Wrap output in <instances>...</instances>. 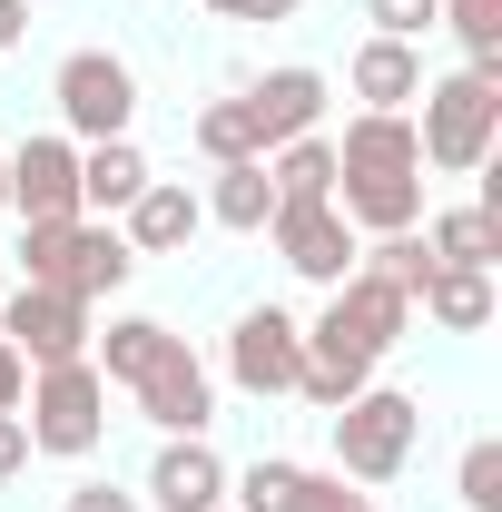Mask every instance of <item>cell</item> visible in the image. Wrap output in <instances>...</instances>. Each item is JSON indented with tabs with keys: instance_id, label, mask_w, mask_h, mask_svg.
I'll return each instance as SVG.
<instances>
[{
	"instance_id": "6da1fadb",
	"label": "cell",
	"mask_w": 502,
	"mask_h": 512,
	"mask_svg": "<svg viewBox=\"0 0 502 512\" xmlns=\"http://www.w3.org/2000/svg\"><path fill=\"white\" fill-rule=\"evenodd\" d=\"M424 119H414V148H424V168L443 178H473V168H493V138H502V79L483 69H453V79H424V99H414Z\"/></svg>"
},
{
	"instance_id": "7a4b0ae2",
	"label": "cell",
	"mask_w": 502,
	"mask_h": 512,
	"mask_svg": "<svg viewBox=\"0 0 502 512\" xmlns=\"http://www.w3.org/2000/svg\"><path fill=\"white\" fill-rule=\"evenodd\" d=\"M20 266H30V286H60L79 306H99V296H119L128 276H138V256L109 217H40L30 237H20Z\"/></svg>"
},
{
	"instance_id": "3957f363",
	"label": "cell",
	"mask_w": 502,
	"mask_h": 512,
	"mask_svg": "<svg viewBox=\"0 0 502 512\" xmlns=\"http://www.w3.org/2000/svg\"><path fill=\"white\" fill-rule=\"evenodd\" d=\"M30 414V453H50V463H79V453L109 444V375L79 355V365H40L30 375V394H20Z\"/></svg>"
},
{
	"instance_id": "277c9868",
	"label": "cell",
	"mask_w": 502,
	"mask_h": 512,
	"mask_svg": "<svg viewBox=\"0 0 502 512\" xmlns=\"http://www.w3.org/2000/svg\"><path fill=\"white\" fill-rule=\"evenodd\" d=\"M325 424H335V473L375 493V483H394V473L414 463L424 404H414V394H394V384H365V394H355V404H335Z\"/></svg>"
},
{
	"instance_id": "5b68a950",
	"label": "cell",
	"mask_w": 502,
	"mask_h": 512,
	"mask_svg": "<svg viewBox=\"0 0 502 512\" xmlns=\"http://www.w3.org/2000/svg\"><path fill=\"white\" fill-rule=\"evenodd\" d=\"M50 99H60V138H128V119H138V69L119 60V50H69L60 69H50Z\"/></svg>"
},
{
	"instance_id": "8992f818",
	"label": "cell",
	"mask_w": 502,
	"mask_h": 512,
	"mask_svg": "<svg viewBox=\"0 0 502 512\" xmlns=\"http://www.w3.org/2000/svg\"><path fill=\"white\" fill-rule=\"evenodd\" d=\"M0 335H10V355L40 375V365H79L99 325H89V306L60 296V286H10V296H0Z\"/></svg>"
},
{
	"instance_id": "52a82bcc",
	"label": "cell",
	"mask_w": 502,
	"mask_h": 512,
	"mask_svg": "<svg viewBox=\"0 0 502 512\" xmlns=\"http://www.w3.org/2000/svg\"><path fill=\"white\" fill-rule=\"evenodd\" d=\"M296 375H306V325L286 316V306H247V316L227 325V384L237 394H296Z\"/></svg>"
},
{
	"instance_id": "ba28073f",
	"label": "cell",
	"mask_w": 502,
	"mask_h": 512,
	"mask_svg": "<svg viewBox=\"0 0 502 512\" xmlns=\"http://www.w3.org/2000/svg\"><path fill=\"white\" fill-rule=\"evenodd\" d=\"M0 158H10V217H20V227L79 217V138L40 128V138H20V148H0Z\"/></svg>"
},
{
	"instance_id": "9c48e42d",
	"label": "cell",
	"mask_w": 502,
	"mask_h": 512,
	"mask_svg": "<svg viewBox=\"0 0 502 512\" xmlns=\"http://www.w3.org/2000/svg\"><path fill=\"white\" fill-rule=\"evenodd\" d=\"M266 237H276V256H286V266H296L306 286H345V276H355V247H365V237H355V227L335 217V197L276 207V217H266Z\"/></svg>"
},
{
	"instance_id": "30bf717a",
	"label": "cell",
	"mask_w": 502,
	"mask_h": 512,
	"mask_svg": "<svg viewBox=\"0 0 502 512\" xmlns=\"http://www.w3.org/2000/svg\"><path fill=\"white\" fill-rule=\"evenodd\" d=\"M128 394H138V414H148L158 434H207V424H217V375L188 355V335H178L148 375L128 384Z\"/></svg>"
},
{
	"instance_id": "8fae6325",
	"label": "cell",
	"mask_w": 502,
	"mask_h": 512,
	"mask_svg": "<svg viewBox=\"0 0 502 512\" xmlns=\"http://www.w3.org/2000/svg\"><path fill=\"white\" fill-rule=\"evenodd\" d=\"M148 512H217L227 503V453L207 434H158V463H148Z\"/></svg>"
},
{
	"instance_id": "7c38bea8",
	"label": "cell",
	"mask_w": 502,
	"mask_h": 512,
	"mask_svg": "<svg viewBox=\"0 0 502 512\" xmlns=\"http://www.w3.org/2000/svg\"><path fill=\"white\" fill-rule=\"evenodd\" d=\"M335 178H424L414 109H355L345 138H335Z\"/></svg>"
},
{
	"instance_id": "4fadbf2b",
	"label": "cell",
	"mask_w": 502,
	"mask_h": 512,
	"mask_svg": "<svg viewBox=\"0 0 502 512\" xmlns=\"http://www.w3.org/2000/svg\"><path fill=\"white\" fill-rule=\"evenodd\" d=\"M207 227V207H197V188H178V178H148V188L128 197V256H178Z\"/></svg>"
},
{
	"instance_id": "5bb4252c",
	"label": "cell",
	"mask_w": 502,
	"mask_h": 512,
	"mask_svg": "<svg viewBox=\"0 0 502 512\" xmlns=\"http://www.w3.org/2000/svg\"><path fill=\"white\" fill-rule=\"evenodd\" d=\"M345 89L365 99V109H414L424 99V50L414 40H355V60H345Z\"/></svg>"
},
{
	"instance_id": "9a60e30c",
	"label": "cell",
	"mask_w": 502,
	"mask_h": 512,
	"mask_svg": "<svg viewBox=\"0 0 502 512\" xmlns=\"http://www.w3.org/2000/svg\"><path fill=\"white\" fill-rule=\"evenodd\" d=\"M247 109H256V138H266V148H286V138H306L315 119H325V69H266V79H256L247 89Z\"/></svg>"
},
{
	"instance_id": "2e32d148",
	"label": "cell",
	"mask_w": 502,
	"mask_h": 512,
	"mask_svg": "<svg viewBox=\"0 0 502 512\" xmlns=\"http://www.w3.org/2000/svg\"><path fill=\"white\" fill-rule=\"evenodd\" d=\"M158 168L138 158V138H89L79 148V217H128V197L148 188Z\"/></svg>"
},
{
	"instance_id": "e0dca14e",
	"label": "cell",
	"mask_w": 502,
	"mask_h": 512,
	"mask_svg": "<svg viewBox=\"0 0 502 512\" xmlns=\"http://www.w3.org/2000/svg\"><path fill=\"white\" fill-rule=\"evenodd\" d=\"M335 217L355 237H404L424 227V178H335Z\"/></svg>"
},
{
	"instance_id": "ac0fdd59",
	"label": "cell",
	"mask_w": 502,
	"mask_h": 512,
	"mask_svg": "<svg viewBox=\"0 0 502 512\" xmlns=\"http://www.w3.org/2000/svg\"><path fill=\"white\" fill-rule=\"evenodd\" d=\"M414 316L443 325V335H483L493 325V266H434L414 286Z\"/></svg>"
},
{
	"instance_id": "d6986e66",
	"label": "cell",
	"mask_w": 502,
	"mask_h": 512,
	"mask_svg": "<svg viewBox=\"0 0 502 512\" xmlns=\"http://www.w3.org/2000/svg\"><path fill=\"white\" fill-rule=\"evenodd\" d=\"M207 227H227V237H266V217H276V178H266V158H227L217 178H207Z\"/></svg>"
},
{
	"instance_id": "ffe728a7",
	"label": "cell",
	"mask_w": 502,
	"mask_h": 512,
	"mask_svg": "<svg viewBox=\"0 0 502 512\" xmlns=\"http://www.w3.org/2000/svg\"><path fill=\"white\" fill-rule=\"evenodd\" d=\"M168 345H178V325H158V316H109V335H89V365H99L109 384H138Z\"/></svg>"
},
{
	"instance_id": "44dd1931",
	"label": "cell",
	"mask_w": 502,
	"mask_h": 512,
	"mask_svg": "<svg viewBox=\"0 0 502 512\" xmlns=\"http://www.w3.org/2000/svg\"><path fill=\"white\" fill-rule=\"evenodd\" d=\"M266 178H276V207H306V197H335V138L306 128L286 148H266Z\"/></svg>"
},
{
	"instance_id": "7402d4cb",
	"label": "cell",
	"mask_w": 502,
	"mask_h": 512,
	"mask_svg": "<svg viewBox=\"0 0 502 512\" xmlns=\"http://www.w3.org/2000/svg\"><path fill=\"white\" fill-rule=\"evenodd\" d=\"M424 256H434V266H493L502 256V217L493 207H443V217H424Z\"/></svg>"
},
{
	"instance_id": "603a6c76",
	"label": "cell",
	"mask_w": 502,
	"mask_h": 512,
	"mask_svg": "<svg viewBox=\"0 0 502 512\" xmlns=\"http://www.w3.org/2000/svg\"><path fill=\"white\" fill-rule=\"evenodd\" d=\"M188 138L207 148V168H227V158H266V138H256V109H247V89L237 99H207L188 119Z\"/></svg>"
},
{
	"instance_id": "cb8c5ba5",
	"label": "cell",
	"mask_w": 502,
	"mask_h": 512,
	"mask_svg": "<svg viewBox=\"0 0 502 512\" xmlns=\"http://www.w3.org/2000/svg\"><path fill=\"white\" fill-rule=\"evenodd\" d=\"M355 276H375V286H394V296L414 306V286L434 276V256H424V227H404V237H365V247H355Z\"/></svg>"
},
{
	"instance_id": "d4e9b609",
	"label": "cell",
	"mask_w": 502,
	"mask_h": 512,
	"mask_svg": "<svg viewBox=\"0 0 502 512\" xmlns=\"http://www.w3.org/2000/svg\"><path fill=\"white\" fill-rule=\"evenodd\" d=\"M306 493V463H286V453H256L247 473H227V512H296Z\"/></svg>"
},
{
	"instance_id": "484cf974",
	"label": "cell",
	"mask_w": 502,
	"mask_h": 512,
	"mask_svg": "<svg viewBox=\"0 0 502 512\" xmlns=\"http://www.w3.org/2000/svg\"><path fill=\"white\" fill-rule=\"evenodd\" d=\"M443 30L463 40V69L502 79V0H443Z\"/></svg>"
},
{
	"instance_id": "4316f807",
	"label": "cell",
	"mask_w": 502,
	"mask_h": 512,
	"mask_svg": "<svg viewBox=\"0 0 502 512\" xmlns=\"http://www.w3.org/2000/svg\"><path fill=\"white\" fill-rule=\"evenodd\" d=\"M453 503H463V512H502V444H493V434L463 444V463H453Z\"/></svg>"
},
{
	"instance_id": "83f0119b",
	"label": "cell",
	"mask_w": 502,
	"mask_h": 512,
	"mask_svg": "<svg viewBox=\"0 0 502 512\" xmlns=\"http://www.w3.org/2000/svg\"><path fill=\"white\" fill-rule=\"evenodd\" d=\"M365 20H375V40H414L424 50V30H443V0H365Z\"/></svg>"
},
{
	"instance_id": "f1b7e54d",
	"label": "cell",
	"mask_w": 502,
	"mask_h": 512,
	"mask_svg": "<svg viewBox=\"0 0 502 512\" xmlns=\"http://www.w3.org/2000/svg\"><path fill=\"white\" fill-rule=\"evenodd\" d=\"M296 512H375V493H365V483H345V473H306Z\"/></svg>"
},
{
	"instance_id": "f546056e",
	"label": "cell",
	"mask_w": 502,
	"mask_h": 512,
	"mask_svg": "<svg viewBox=\"0 0 502 512\" xmlns=\"http://www.w3.org/2000/svg\"><path fill=\"white\" fill-rule=\"evenodd\" d=\"M296 10H306V0H207V20H266V30L296 20Z\"/></svg>"
},
{
	"instance_id": "4dcf8cb0",
	"label": "cell",
	"mask_w": 502,
	"mask_h": 512,
	"mask_svg": "<svg viewBox=\"0 0 502 512\" xmlns=\"http://www.w3.org/2000/svg\"><path fill=\"white\" fill-rule=\"evenodd\" d=\"M60 512H148V503H138V493H119V483H79Z\"/></svg>"
},
{
	"instance_id": "1f68e13d",
	"label": "cell",
	"mask_w": 502,
	"mask_h": 512,
	"mask_svg": "<svg viewBox=\"0 0 502 512\" xmlns=\"http://www.w3.org/2000/svg\"><path fill=\"white\" fill-rule=\"evenodd\" d=\"M10 473H30V424H20V414H0V483H10Z\"/></svg>"
},
{
	"instance_id": "d6a6232c",
	"label": "cell",
	"mask_w": 502,
	"mask_h": 512,
	"mask_svg": "<svg viewBox=\"0 0 502 512\" xmlns=\"http://www.w3.org/2000/svg\"><path fill=\"white\" fill-rule=\"evenodd\" d=\"M20 394H30V365H20L10 335H0V414H20Z\"/></svg>"
},
{
	"instance_id": "836d02e7",
	"label": "cell",
	"mask_w": 502,
	"mask_h": 512,
	"mask_svg": "<svg viewBox=\"0 0 502 512\" xmlns=\"http://www.w3.org/2000/svg\"><path fill=\"white\" fill-rule=\"evenodd\" d=\"M30 40V0H0V50H20Z\"/></svg>"
},
{
	"instance_id": "e575fe53",
	"label": "cell",
	"mask_w": 502,
	"mask_h": 512,
	"mask_svg": "<svg viewBox=\"0 0 502 512\" xmlns=\"http://www.w3.org/2000/svg\"><path fill=\"white\" fill-rule=\"evenodd\" d=\"M0 217H10V158H0Z\"/></svg>"
},
{
	"instance_id": "d590c367",
	"label": "cell",
	"mask_w": 502,
	"mask_h": 512,
	"mask_svg": "<svg viewBox=\"0 0 502 512\" xmlns=\"http://www.w3.org/2000/svg\"><path fill=\"white\" fill-rule=\"evenodd\" d=\"M0 296H10V276H0Z\"/></svg>"
},
{
	"instance_id": "8d00e7d4",
	"label": "cell",
	"mask_w": 502,
	"mask_h": 512,
	"mask_svg": "<svg viewBox=\"0 0 502 512\" xmlns=\"http://www.w3.org/2000/svg\"><path fill=\"white\" fill-rule=\"evenodd\" d=\"M217 512H227V503H217Z\"/></svg>"
}]
</instances>
